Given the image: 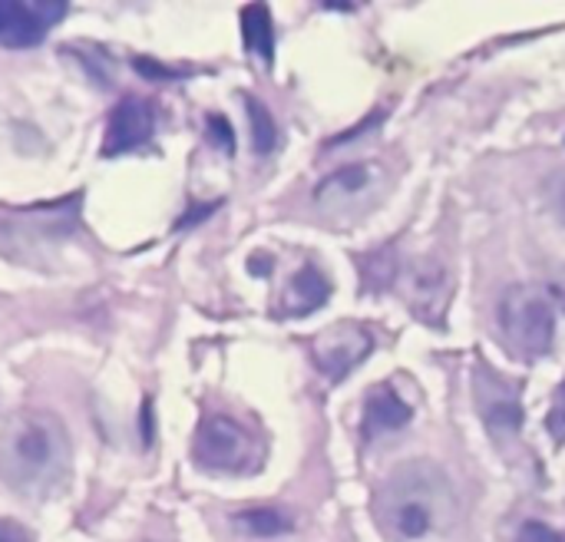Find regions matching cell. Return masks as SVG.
Masks as SVG:
<instances>
[{"label": "cell", "instance_id": "cell-1", "mask_svg": "<svg viewBox=\"0 0 565 542\" xmlns=\"http://www.w3.org/2000/svg\"><path fill=\"white\" fill-rule=\"evenodd\" d=\"M73 444L66 424L50 411H20L0 434V480L26 500H50L66 487Z\"/></svg>", "mask_w": 565, "mask_h": 542}, {"label": "cell", "instance_id": "cell-9", "mask_svg": "<svg viewBox=\"0 0 565 542\" xmlns=\"http://www.w3.org/2000/svg\"><path fill=\"white\" fill-rule=\"evenodd\" d=\"M450 298V275L434 262H417L404 272V301L427 321H440Z\"/></svg>", "mask_w": 565, "mask_h": 542}, {"label": "cell", "instance_id": "cell-2", "mask_svg": "<svg viewBox=\"0 0 565 542\" xmlns=\"http://www.w3.org/2000/svg\"><path fill=\"white\" fill-rule=\"evenodd\" d=\"M374 520L391 542H414L450 530L457 520L450 477L430 460L394 467L374 497Z\"/></svg>", "mask_w": 565, "mask_h": 542}, {"label": "cell", "instance_id": "cell-21", "mask_svg": "<svg viewBox=\"0 0 565 542\" xmlns=\"http://www.w3.org/2000/svg\"><path fill=\"white\" fill-rule=\"evenodd\" d=\"M0 542H30V540H26V533H23L20 527H13V523L0 520Z\"/></svg>", "mask_w": 565, "mask_h": 542}, {"label": "cell", "instance_id": "cell-17", "mask_svg": "<svg viewBox=\"0 0 565 542\" xmlns=\"http://www.w3.org/2000/svg\"><path fill=\"white\" fill-rule=\"evenodd\" d=\"M209 136L215 146H222L225 152H235V136H232V126L225 116H209Z\"/></svg>", "mask_w": 565, "mask_h": 542}, {"label": "cell", "instance_id": "cell-13", "mask_svg": "<svg viewBox=\"0 0 565 542\" xmlns=\"http://www.w3.org/2000/svg\"><path fill=\"white\" fill-rule=\"evenodd\" d=\"M242 36H245V46L255 56H262V63L275 60V23L265 3H248L242 10Z\"/></svg>", "mask_w": 565, "mask_h": 542}, {"label": "cell", "instance_id": "cell-8", "mask_svg": "<svg viewBox=\"0 0 565 542\" xmlns=\"http://www.w3.org/2000/svg\"><path fill=\"white\" fill-rule=\"evenodd\" d=\"M156 126V109L142 96H126L113 106L103 132V156H122L149 142Z\"/></svg>", "mask_w": 565, "mask_h": 542}, {"label": "cell", "instance_id": "cell-18", "mask_svg": "<svg viewBox=\"0 0 565 542\" xmlns=\"http://www.w3.org/2000/svg\"><path fill=\"white\" fill-rule=\"evenodd\" d=\"M516 542H563L556 530H550L546 523H523V530L516 533Z\"/></svg>", "mask_w": 565, "mask_h": 542}, {"label": "cell", "instance_id": "cell-5", "mask_svg": "<svg viewBox=\"0 0 565 542\" xmlns=\"http://www.w3.org/2000/svg\"><path fill=\"white\" fill-rule=\"evenodd\" d=\"M473 401L483 427L493 440H516L523 431V401L520 387L500 378L493 368H477L473 374Z\"/></svg>", "mask_w": 565, "mask_h": 542}, {"label": "cell", "instance_id": "cell-6", "mask_svg": "<svg viewBox=\"0 0 565 542\" xmlns=\"http://www.w3.org/2000/svg\"><path fill=\"white\" fill-rule=\"evenodd\" d=\"M374 351V334L364 325L341 321L311 341V358L328 381H344Z\"/></svg>", "mask_w": 565, "mask_h": 542}, {"label": "cell", "instance_id": "cell-22", "mask_svg": "<svg viewBox=\"0 0 565 542\" xmlns=\"http://www.w3.org/2000/svg\"><path fill=\"white\" fill-rule=\"evenodd\" d=\"M149 414H152V407H149V401H146V404H142V437H146V444L152 440V417H149Z\"/></svg>", "mask_w": 565, "mask_h": 542}, {"label": "cell", "instance_id": "cell-12", "mask_svg": "<svg viewBox=\"0 0 565 542\" xmlns=\"http://www.w3.org/2000/svg\"><path fill=\"white\" fill-rule=\"evenodd\" d=\"M411 407L401 394H394L387 384L384 387H374L367 394V404H364V434L367 437H377V434H397L411 424Z\"/></svg>", "mask_w": 565, "mask_h": 542}, {"label": "cell", "instance_id": "cell-11", "mask_svg": "<svg viewBox=\"0 0 565 542\" xmlns=\"http://www.w3.org/2000/svg\"><path fill=\"white\" fill-rule=\"evenodd\" d=\"M331 298V281L321 275V268L315 265H305L285 288V298H281V315L285 318H305L318 308H324Z\"/></svg>", "mask_w": 565, "mask_h": 542}, {"label": "cell", "instance_id": "cell-19", "mask_svg": "<svg viewBox=\"0 0 565 542\" xmlns=\"http://www.w3.org/2000/svg\"><path fill=\"white\" fill-rule=\"evenodd\" d=\"M381 119H384V113H381V109H377V113H371V116H367V119H364L361 126H354V129H344V132H341V136H338V139L331 142V146H344V142H351V139H358V136H361L364 129H371V126H377Z\"/></svg>", "mask_w": 565, "mask_h": 542}, {"label": "cell", "instance_id": "cell-10", "mask_svg": "<svg viewBox=\"0 0 565 542\" xmlns=\"http://www.w3.org/2000/svg\"><path fill=\"white\" fill-rule=\"evenodd\" d=\"M374 189V166L367 162H351L324 176L315 189V202L321 209H348L358 199H364Z\"/></svg>", "mask_w": 565, "mask_h": 542}, {"label": "cell", "instance_id": "cell-4", "mask_svg": "<svg viewBox=\"0 0 565 542\" xmlns=\"http://www.w3.org/2000/svg\"><path fill=\"white\" fill-rule=\"evenodd\" d=\"M192 457L199 467L215 474H245L258 464V447L255 437L238 421L225 414H212L195 431Z\"/></svg>", "mask_w": 565, "mask_h": 542}, {"label": "cell", "instance_id": "cell-7", "mask_svg": "<svg viewBox=\"0 0 565 542\" xmlns=\"http://www.w3.org/2000/svg\"><path fill=\"white\" fill-rule=\"evenodd\" d=\"M66 17L63 0H0V46L26 50L43 43L46 30Z\"/></svg>", "mask_w": 565, "mask_h": 542}, {"label": "cell", "instance_id": "cell-14", "mask_svg": "<svg viewBox=\"0 0 565 542\" xmlns=\"http://www.w3.org/2000/svg\"><path fill=\"white\" fill-rule=\"evenodd\" d=\"M235 527L238 533L252 536V540H275V536H285L295 530L291 517L275 510V507H252V510H242L235 513Z\"/></svg>", "mask_w": 565, "mask_h": 542}, {"label": "cell", "instance_id": "cell-20", "mask_svg": "<svg viewBox=\"0 0 565 542\" xmlns=\"http://www.w3.org/2000/svg\"><path fill=\"white\" fill-rule=\"evenodd\" d=\"M550 424H553V434H556V437L563 440V437H565V384L559 387V401H556V411H553Z\"/></svg>", "mask_w": 565, "mask_h": 542}, {"label": "cell", "instance_id": "cell-3", "mask_svg": "<svg viewBox=\"0 0 565 542\" xmlns=\"http://www.w3.org/2000/svg\"><path fill=\"white\" fill-rule=\"evenodd\" d=\"M500 331L510 351L523 361L550 354L556 341V308L536 285H516L500 301Z\"/></svg>", "mask_w": 565, "mask_h": 542}, {"label": "cell", "instance_id": "cell-15", "mask_svg": "<svg viewBox=\"0 0 565 542\" xmlns=\"http://www.w3.org/2000/svg\"><path fill=\"white\" fill-rule=\"evenodd\" d=\"M248 126H252V146L258 156H268L278 142V126H275V116L268 113L265 103H258L255 96H248Z\"/></svg>", "mask_w": 565, "mask_h": 542}, {"label": "cell", "instance_id": "cell-16", "mask_svg": "<svg viewBox=\"0 0 565 542\" xmlns=\"http://www.w3.org/2000/svg\"><path fill=\"white\" fill-rule=\"evenodd\" d=\"M546 202H550L553 215L565 225V169L553 172V176L546 179Z\"/></svg>", "mask_w": 565, "mask_h": 542}]
</instances>
